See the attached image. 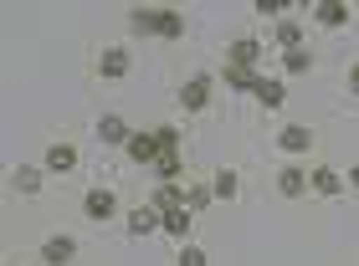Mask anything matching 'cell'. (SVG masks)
<instances>
[{
    "label": "cell",
    "instance_id": "13",
    "mask_svg": "<svg viewBox=\"0 0 359 266\" xmlns=\"http://www.w3.org/2000/svg\"><path fill=\"white\" fill-rule=\"evenodd\" d=\"M262 62V41L257 36H236L231 52H226V66H257Z\"/></svg>",
    "mask_w": 359,
    "mask_h": 266
},
{
    "label": "cell",
    "instance_id": "9",
    "mask_svg": "<svg viewBox=\"0 0 359 266\" xmlns=\"http://www.w3.org/2000/svg\"><path fill=\"white\" fill-rule=\"evenodd\" d=\"M349 6L344 0H323V6H313V26H323V31H344L349 26Z\"/></svg>",
    "mask_w": 359,
    "mask_h": 266
},
{
    "label": "cell",
    "instance_id": "23",
    "mask_svg": "<svg viewBox=\"0 0 359 266\" xmlns=\"http://www.w3.org/2000/svg\"><path fill=\"white\" fill-rule=\"evenodd\" d=\"M180 169H185V159H180V148H175V154H159V164H154L159 185H180Z\"/></svg>",
    "mask_w": 359,
    "mask_h": 266
},
{
    "label": "cell",
    "instance_id": "10",
    "mask_svg": "<svg viewBox=\"0 0 359 266\" xmlns=\"http://www.w3.org/2000/svg\"><path fill=\"white\" fill-rule=\"evenodd\" d=\"M277 195H283V200H303L308 195V169L283 164V169H277Z\"/></svg>",
    "mask_w": 359,
    "mask_h": 266
},
{
    "label": "cell",
    "instance_id": "8",
    "mask_svg": "<svg viewBox=\"0 0 359 266\" xmlns=\"http://www.w3.org/2000/svg\"><path fill=\"white\" fill-rule=\"evenodd\" d=\"M123 230H128V236H154V230H159V210L144 200V205H134L123 215Z\"/></svg>",
    "mask_w": 359,
    "mask_h": 266
},
{
    "label": "cell",
    "instance_id": "18",
    "mask_svg": "<svg viewBox=\"0 0 359 266\" xmlns=\"http://www.w3.org/2000/svg\"><path fill=\"white\" fill-rule=\"evenodd\" d=\"M210 200H216V190H210V179H195V185H185V210H190V215L210 210Z\"/></svg>",
    "mask_w": 359,
    "mask_h": 266
},
{
    "label": "cell",
    "instance_id": "26",
    "mask_svg": "<svg viewBox=\"0 0 359 266\" xmlns=\"http://www.w3.org/2000/svg\"><path fill=\"white\" fill-rule=\"evenodd\" d=\"M154 139H159V148H165V154H175V148H180V128L165 123V128H154Z\"/></svg>",
    "mask_w": 359,
    "mask_h": 266
},
{
    "label": "cell",
    "instance_id": "16",
    "mask_svg": "<svg viewBox=\"0 0 359 266\" xmlns=\"http://www.w3.org/2000/svg\"><path fill=\"white\" fill-rule=\"evenodd\" d=\"M149 205H154L159 215H165V210H185V185H154Z\"/></svg>",
    "mask_w": 359,
    "mask_h": 266
},
{
    "label": "cell",
    "instance_id": "7",
    "mask_svg": "<svg viewBox=\"0 0 359 266\" xmlns=\"http://www.w3.org/2000/svg\"><path fill=\"white\" fill-rule=\"evenodd\" d=\"M277 148L283 154H308V148H318V139H313V128L287 123V128H277Z\"/></svg>",
    "mask_w": 359,
    "mask_h": 266
},
{
    "label": "cell",
    "instance_id": "11",
    "mask_svg": "<svg viewBox=\"0 0 359 266\" xmlns=\"http://www.w3.org/2000/svg\"><path fill=\"white\" fill-rule=\"evenodd\" d=\"M257 108H267V113H277V108H283L287 103V82L283 77H262V82H257Z\"/></svg>",
    "mask_w": 359,
    "mask_h": 266
},
{
    "label": "cell",
    "instance_id": "30",
    "mask_svg": "<svg viewBox=\"0 0 359 266\" xmlns=\"http://www.w3.org/2000/svg\"><path fill=\"white\" fill-rule=\"evenodd\" d=\"M349 185H354V190H359V164H354V169H349Z\"/></svg>",
    "mask_w": 359,
    "mask_h": 266
},
{
    "label": "cell",
    "instance_id": "21",
    "mask_svg": "<svg viewBox=\"0 0 359 266\" xmlns=\"http://www.w3.org/2000/svg\"><path fill=\"white\" fill-rule=\"evenodd\" d=\"M272 36H277V46H283V52H298V46H303V21H292V15H287V21H277Z\"/></svg>",
    "mask_w": 359,
    "mask_h": 266
},
{
    "label": "cell",
    "instance_id": "20",
    "mask_svg": "<svg viewBox=\"0 0 359 266\" xmlns=\"http://www.w3.org/2000/svg\"><path fill=\"white\" fill-rule=\"evenodd\" d=\"M210 190H216V200H236L241 195V174L236 169H216L210 174Z\"/></svg>",
    "mask_w": 359,
    "mask_h": 266
},
{
    "label": "cell",
    "instance_id": "3",
    "mask_svg": "<svg viewBox=\"0 0 359 266\" xmlns=\"http://www.w3.org/2000/svg\"><path fill=\"white\" fill-rule=\"evenodd\" d=\"M118 190H108V185H93L88 195H83V215L88 220H113V215H118Z\"/></svg>",
    "mask_w": 359,
    "mask_h": 266
},
{
    "label": "cell",
    "instance_id": "22",
    "mask_svg": "<svg viewBox=\"0 0 359 266\" xmlns=\"http://www.w3.org/2000/svg\"><path fill=\"white\" fill-rule=\"evenodd\" d=\"M190 220H195L190 210H165V215H159V230H165V236H180V241H185V236H190Z\"/></svg>",
    "mask_w": 359,
    "mask_h": 266
},
{
    "label": "cell",
    "instance_id": "12",
    "mask_svg": "<svg viewBox=\"0 0 359 266\" xmlns=\"http://www.w3.org/2000/svg\"><path fill=\"white\" fill-rule=\"evenodd\" d=\"M159 154H165V148H159V139H154V133H134V139H128V159H134V164H149V169H154V164H159Z\"/></svg>",
    "mask_w": 359,
    "mask_h": 266
},
{
    "label": "cell",
    "instance_id": "2",
    "mask_svg": "<svg viewBox=\"0 0 359 266\" xmlns=\"http://www.w3.org/2000/svg\"><path fill=\"white\" fill-rule=\"evenodd\" d=\"M210 97H216V77H205V72H195V77H185L175 88V103L185 108V113H205Z\"/></svg>",
    "mask_w": 359,
    "mask_h": 266
},
{
    "label": "cell",
    "instance_id": "17",
    "mask_svg": "<svg viewBox=\"0 0 359 266\" xmlns=\"http://www.w3.org/2000/svg\"><path fill=\"white\" fill-rule=\"evenodd\" d=\"M154 36H159V41H180V36H185L180 10H154Z\"/></svg>",
    "mask_w": 359,
    "mask_h": 266
},
{
    "label": "cell",
    "instance_id": "6",
    "mask_svg": "<svg viewBox=\"0 0 359 266\" xmlns=\"http://www.w3.org/2000/svg\"><path fill=\"white\" fill-rule=\"evenodd\" d=\"M308 190H313L318 200H339L344 195V179H339L334 164H318V169H308Z\"/></svg>",
    "mask_w": 359,
    "mask_h": 266
},
{
    "label": "cell",
    "instance_id": "14",
    "mask_svg": "<svg viewBox=\"0 0 359 266\" xmlns=\"http://www.w3.org/2000/svg\"><path fill=\"white\" fill-rule=\"evenodd\" d=\"M41 179H46V169H36V164H21V169L11 174V190L26 195V200H36V195H41Z\"/></svg>",
    "mask_w": 359,
    "mask_h": 266
},
{
    "label": "cell",
    "instance_id": "15",
    "mask_svg": "<svg viewBox=\"0 0 359 266\" xmlns=\"http://www.w3.org/2000/svg\"><path fill=\"white\" fill-rule=\"evenodd\" d=\"M97 139H103L108 148H128V139H134V128H128L123 118H97Z\"/></svg>",
    "mask_w": 359,
    "mask_h": 266
},
{
    "label": "cell",
    "instance_id": "25",
    "mask_svg": "<svg viewBox=\"0 0 359 266\" xmlns=\"http://www.w3.org/2000/svg\"><path fill=\"white\" fill-rule=\"evenodd\" d=\"M175 266H210V261H205L201 246H190V241H185V246H180V256H175Z\"/></svg>",
    "mask_w": 359,
    "mask_h": 266
},
{
    "label": "cell",
    "instance_id": "24",
    "mask_svg": "<svg viewBox=\"0 0 359 266\" xmlns=\"http://www.w3.org/2000/svg\"><path fill=\"white\" fill-rule=\"evenodd\" d=\"M308 66H313V52H308V46H298V52H283V72H287V77H303Z\"/></svg>",
    "mask_w": 359,
    "mask_h": 266
},
{
    "label": "cell",
    "instance_id": "27",
    "mask_svg": "<svg viewBox=\"0 0 359 266\" xmlns=\"http://www.w3.org/2000/svg\"><path fill=\"white\" fill-rule=\"evenodd\" d=\"M257 15H277V21H287V0H257Z\"/></svg>",
    "mask_w": 359,
    "mask_h": 266
},
{
    "label": "cell",
    "instance_id": "5",
    "mask_svg": "<svg viewBox=\"0 0 359 266\" xmlns=\"http://www.w3.org/2000/svg\"><path fill=\"white\" fill-rule=\"evenodd\" d=\"M77 256H83L77 236H46L41 241V266H72Z\"/></svg>",
    "mask_w": 359,
    "mask_h": 266
},
{
    "label": "cell",
    "instance_id": "28",
    "mask_svg": "<svg viewBox=\"0 0 359 266\" xmlns=\"http://www.w3.org/2000/svg\"><path fill=\"white\" fill-rule=\"evenodd\" d=\"M128 21H134V31H139V36H154V10H134Z\"/></svg>",
    "mask_w": 359,
    "mask_h": 266
},
{
    "label": "cell",
    "instance_id": "1",
    "mask_svg": "<svg viewBox=\"0 0 359 266\" xmlns=\"http://www.w3.org/2000/svg\"><path fill=\"white\" fill-rule=\"evenodd\" d=\"M128 72H134L128 46H97V52H93V77L97 82H123Z\"/></svg>",
    "mask_w": 359,
    "mask_h": 266
},
{
    "label": "cell",
    "instance_id": "29",
    "mask_svg": "<svg viewBox=\"0 0 359 266\" xmlns=\"http://www.w3.org/2000/svg\"><path fill=\"white\" fill-rule=\"evenodd\" d=\"M349 92H354V97H359V62H354V66H349Z\"/></svg>",
    "mask_w": 359,
    "mask_h": 266
},
{
    "label": "cell",
    "instance_id": "19",
    "mask_svg": "<svg viewBox=\"0 0 359 266\" xmlns=\"http://www.w3.org/2000/svg\"><path fill=\"white\" fill-rule=\"evenodd\" d=\"M221 82H226L231 92H257V82H262V77H257L252 66H226V72H221Z\"/></svg>",
    "mask_w": 359,
    "mask_h": 266
},
{
    "label": "cell",
    "instance_id": "4",
    "mask_svg": "<svg viewBox=\"0 0 359 266\" xmlns=\"http://www.w3.org/2000/svg\"><path fill=\"white\" fill-rule=\"evenodd\" d=\"M41 169L46 174H72L77 169V144L72 139H52V144H46V154H41Z\"/></svg>",
    "mask_w": 359,
    "mask_h": 266
}]
</instances>
